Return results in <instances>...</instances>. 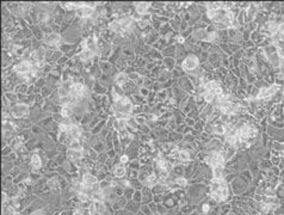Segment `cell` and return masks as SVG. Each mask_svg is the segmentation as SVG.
Listing matches in <instances>:
<instances>
[{
  "label": "cell",
  "instance_id": "obj_1",
  "mask_svg": "<svg viewBox=\"0 0 284 215\" xmlns=\"http://www.w3.org/2000/svg\"><path fill=\"white\" fill-rule=\"evenodd\" d=\"M133 110V104L130 99L126 96H120L118 99L115 100V114H126L129 115Z\"/></svg>",
  "mask_w": 284,
  "mask_h": 215
},
{
  "label": "cell",
  "instance_id": "obj_2",
  "mask_svg": "<svg viewBox=\"0 0 284 215\" xmlns=\"http://www.w3.org/2000/svg\"><path fill=\"white\" fill-rule=\"evenodd\" d=\"M257 134V129L250 124H242L240 128H238V136L241 141V144H246L250 139H252Z\"/></svg>",
  "mask_w": 284,
  "mask_h": 215
},
{
  "label": "cell",
  "instance_id": "obj_3",
  "mask_svg": "<svg viewBox=\"0 0 284 215\" xmlns=\"http://www.w3.org/2000/svg\"><path fill=\"white\" fill-rule=\"evenodd\" d=\"M14 71H16V73H17L19 77H25V75H28L29 73L36 71V66H33L30 61L24 60V61L19 62V63L14 67Z\"/></svg>",
  "mask_w": 284,
  "mask_h": 215
},
{
  "label": "cell",
  "instance_id": "obj_4",
  "mask_svg": "<svg viewBox=\"0 0 284 215\" xmlns=\"http://www.w3.org/2000/svg\"><path fill=\"white\" fill-rule=\"evenodd\" d=\"M224 161H226V158H224V154L222 153V152H214V153L209 154L205 158V163L211 165L213 167H215V166H223Z\"/></svg>",
  "mask_w": 284,
  "mask_h": 215
},
{
  "label": "cell",
  "instance_id": "obj_5",
  "mask_svg": "<svg viewBox=\"0 0 284 215\" xmlns=\"http://www.w3.org/2000/svg\"><path fill=\"white\" fill-rule=\"evenodd\" d=\"M199 66V61H198V58L196 55H189L184 62H183V69L186 71V72H193L198 68Z\"/></svg>",
  "mask_w": 284,
  "mask_h": 215
},
{
  "label": "cell",
  "instance_id": "obj_6",
  "mask_svg": "<svg viewBox=\"0 0 284 215\" xmlns=\"http://www.w3.org/2000/svg\"><path fill=\"white\" fill-rule=\"evenodd\" d=\"M76 14H78L80 18H91V17H93V14H95V6L84 4L80 8L76 10Z\"/></svg>",
  "mask_w": 284,
  "mask_h": 215
},
{
  "label": "cell",
  "instance_id": "obj_7",
  "mask_svg": "<svg viewBox=\"0 0 284 215\" xmlns=\"http://www.w3.org/2000/svg\"><path fill=\"white\" fill-rule=\"evenodd\" d=\"M279 89V86L278 85H271V86H269V87H266V89H263V90H260V92H259V94L257 96V100H260V99H267V98H271L275 93L277 92V90Z\"/></svg>",
  "mask_w": 284,
  "mask_h": 215
},
{
  "label": "cell",
  "instance_id": "obj_8",
  "mask_svg": "<svg viewBox=\"0 0 284 215\" xmlns=\"http://www.w3.org/2000/svg\"><path fill=\"white\" fill-rule=\"evenodd\" d=\"M11 114H12V117H14V119L23 117V116H25V115L29 114V106H28L27 104H17V105L12 109Z\"/></svg>",
  "mask_w": 284,
  "mask_h": 215
},
{
  "label": "cell",
  "instance_id": "obj_9",
  "mask_svg": "<svg viewBox=\"0 0 284 215\" xmlns=\"http://www.w3.org/2000/svg\"><path fill=\"white\" fill-rule=\"evenodd\" d=\"M121 27H122V30L123 31H129L134 28V24H135V21L133 19L131 16H124L122 17L121 19H118Z\"/></svg>",
  "mask_w": 284,
  "mask_h": 215
},
{
  "label": "cell",
  "instance_id": "obj_10",
  "mask_svg": "<svg viewBox=\"0 0 284 215\" xmlns=\"http://www.w3.org/2000/svg\"><path fill=\"white\" fill-rule=\"evenodd\" d=\"M83 47H84V49H87V50L97 54V52H98V49H97V38H95V36L93 37H89L83 43Z\"/></svg>",
  "mask_w": 284,
  "mask_h": 215
},
{
  "label": "cell",
  "instance_id": "obj_11",
  "mask_svg": "<svg viewBox=\"0 0 284 215\" xmlns=\"http://www.w3.org/2000/svg\"><path fill=\"white\" fill-rule=\"evenodd\" d=\"M227 196H228V189H227V186L222 188V189L217 190V191H215V192H211V197H213V200H215V201H217V202L224 201V200L227 198Z\"/></svg>",
  "mask_w": 284,
  "mask_h": 215
},
{
  "label": "cell",
  "instance_id": "obj_12",
  "mask_svg": "<svg viewBox=\"0 0 284 215\" xmlns=\"http://www.w3.org/2000/svg\"><path fill=\"white\" fill-rule=\"evenodd\" d=\"M44 41H45V43H47L48 46H56V44L60 43V41H61V36H60L59 33L51 32V33H48V35L45 36Z\"/></svg>",
  "mask_w": 284,
  "mask_h": 215
},
{
  "label": "cell",
  "instance_id": "obj_13",
  "mask_svg": "<svg viewBox=\"0 0 284 215\" xmlns=\"http://www.w3.org/2000/svg\"><path fill=\"white\" fill-rule=\"evenodd\" d=\"M81 129H80V127L79 125H76V124H73L70 128H69V130H68V135L72 138V140H78L79 139V136L81 135Z\"/></svg>",
  "mask_w": 284,
  "mask_h": 215
},
{
  "label": "cell",
  "instance_id": "obj_14",
  "mask_svg": "<svg viewBox=\"0 0 284 215\" xmlns=\"http://www.w3.org/2000/svg\"><path fill=\"white\" fill-rule=\"evenodd\" d=\"M148 8H149L148 2H136L135 4V10H136L137 14H140V16H145L147 13Z\"/></svg>",
  "mask_w": 284,
  "mask_h": 215
},
{
  "label": "cell",
  "instance_id": "obj_15",
  "mask_svg": "<svg viewBox=\"0 0 284 215\" xmlns=\"http://www.w3.org/2000/svg\"><path fill=\"white\" fill-rule=\"evenodd\" d=\"M83 182H84V184L87 185V186H90V185H95L98 184V179L95 178V176H92L91 173H86V175H84V177H83Z\"/></svg>",
  "mask_w": 284,
  "mask_h": 215
},
{
  "label": "cell",
  "instance_id": "obj_16",
  "mask_svg": "<svg viewBox=\"0 0 284 215\" xmlns=\"http://www.w3.org/2000/svg\"><path fill=\"white\" fill-rule=\"evenodd\" d=\"M67 155H68L70 159L76 160V159H81V158H83L84 152H83V150H70V148H68Z\"/></svg>",
  "mask_w": 284,
  "mask_h": 215
},
{
  "label": "cell",
  "instance_id": "obj_17",
  "mask_svg": "<svg viewBox=\"0 0 284 215\" xmlns=\"http://www.w3.org/2000/svg\"><path fill=\"white\" fill-rule=\"evenodd\" d=\"M266 29H267V31H269L271 35H276V33H278L279 24H278L277 22H275V21H271V22H269V23H267V25H266Z\"/></svg>",
  "mask_w": 284,
  "mask_h": 215
},
{
  "label": "cell",
  "instance_id": "obj_18",
  "mask_svg": "<svg viewBox=\"0 0 284 215\" xmlns=\"http://www.w3.org/2000/svg\"><path fill=\"white\" fill-rule=\"evenodd\" d=\"M126 167L122 165V164H120V165H116L115 166V170H114V175L116 176V177H118V178H122V177H124L126 176Z\"/></svg>",
  "mask_w": 284,
  "mask_h": 215
},
{
  "label": "cell",
  "instance_id": "obj_19",
  "mask_svg": "<svg viewBox=\"0 0 284 215\" xmlns=\"http://www.w3.org/2000/svg\"><path fill=\"white\" fill-rule=\"evenodd\" d=\"M213 175L216 179H223V166H215L213 167Z\"/></svg>",
  "mask_w": 284,
  "mask_h": 215
},
{
  "label": "cell",
  "instance_id": "obj_20",
  "mask_svg": "<svg viewBox=\"0 0 284 215\" xmlns=\"http://www.w3.org/2000/svg\"><path fill=\"white\" fill-rule=\"evenodd\" d=\"M95 55V53H92V52H90V50H87V49H84V50L79 54V58H80L81 60L86 61V60H90L91 58H93Z\"/></svg>",
  "mask_w": 284,
  "mask_h": 215
},
{
  "label": "cell",
  "instance_id": "obj_21",
  "mask_svg": "<svg viewBox=\"0 0 284 215\" xmlns=\"http://www.w3.org/2000/svg\"><path fill=\"white\" fill-rule=\"evenodd\" d=\"M116 84L117 85H120V86H122V85H124L126 81H128V75H126V73H120V74H117V77H116Z\"/></svg>",
  "mask_w": 284,
  "mask_h": 215
},
{
  "label": "cell",
  "instance_id": "obj_22",
  "mask_svg": "<svg viewBox=\"0 0 284 215\" xmlns=\"http://www.w3.org/2000/svg\"><path fill=\"white\" fill-rule=\"evenodd\" d=\"M158 177L155 176V175H151L149 177H147L146 178V181H145V185H147V186H154L155 184H158Z\"/></svg>",
  "mask_w": 284,
  "mask_h": 215
},
{
  "label": "cell",
  "instance_id": "obj_23",
  "mask_svg": "<svg viewBox=\"0 0 284 215\" xmlns=\"http://www.w3.org/2000/svg\"><path fill=\"white\" fill-rule=\"evenodd\" d=\"M73 114V110H72V106H68V105H63L62 109H61V116L63 119H68L70 115Z\"/></svg>",
  "mask_w": 284,
  "mask_h": 215
},
{
  "label": "cell",
  "instance_id": "obj_24",
  "mask_svg": "<svg viewBox=\"0 0 284 215\" xmlns=\"http://www.w3.org/2000/svg\"><path fill=\"white\" fill-rule=\"evenodd\" d=\"M31 165L33 169H39V167H41L42 161H41V158H39L37 154H33L31 157Z\"/></svg>",
  "mask_w": 284,
  "mask_h": 215
},
{
  "label": "cell",
  "instance_id": "obj_25",
  "mask_svg": "<svg viewBox=\"0 0 284 215\" xmlns=\"http://www.w3.org/2000/svg\"><path fill=\"white\" fill-rule=\"evenodd\" d=\"M203 98H204L205 102L213 103L215 100V98H216V94L214 92H211V91H205V92L203 93Z\"/></svg>",
  "mask_w": 284,
  "mask_h": 215
},
{
  "label": "cell",
  "instance_id": "obj_26",
  "mask_svg": "<svg viewBox=\"0 0 284 215\" xmlns=\"http://www.w3.org/2000/svg\"><path fill=\"white\" fill-rule=\"evenodd\" d=\"M109 28H110V30L115 31V32H121L122 30V27H121V24H120V22L118 21H114V22H111L110 24H109Z\"/></svg>",
  "mask_w": 284,
  "mask_h": 215
},
{
  "label": "cell",
  "instance_id": "obj_27",
  "mask_svg": "<svg viewBox=\"0 0 284 215\" xmlns=\"http://www.w3.org/2000/svg\"><path fill=\"white\" fill-rule=\"evenodd\" d=\"M178 159L180 160V161H189L190 159V153L188 152V151H179V153H178Z\"/></svg>",
  "mask_w": 284,
  "mask_h": 215
},
{
  "label": "cell",
  "instance_id": "obj_28",
  "mask_svg": "<svg viewBox=\"0 0 284 215\" xmlns=\"http://www.w3.org/2000/svg\"><path fill=\"white\" fill-rule=\"evenodd\" d=\"M213 131L217 135H223V134H226V127L223 124H217L213 128Z\"/></svg>",
  "mask_w": 284,
  "mask_h": 215
},
{
  "label": "cell",
  "instance_id": "obj_29",
  "mask_svg": "<svg viewBox=\"0 0 284 215\" xmlns=\"http://www.w3.org/2000/svg\"><path fill=\"white\" fill-rule=\"evenodd\" d=\"M174 183L177 185H179V186H182V188H184V186L188 185V179L184 178V177H178V178L174 179Z\"/></svg>",
  "mask_w": 284,
  "mask_h": 215
},
{
  "label": "cell",
  "instance_id": "obj_30",
  "mask_svg": "<svg viewBox=\"0 0 284 215\" xmlns=\"http://www.w3.org/2000/svg\"><path fill=\"white\" fill-rule=\"evenodd\" d=\"M69 148L70 150H81V144L79 142V140H72L69 144Z\"/></svg>",
  "mask_w": 284,
  "mask_h": 215
},
{
  "label": "cell",
  "instance_id": "obj_31",
  "mask_svg": "<svg viewBox=\"0 0 284 215\" xmlns=\"http://www.w3.org/2000/svg\"><path fill=\"white\" fill-rule=\"evenodd\" d=\"M216 14H217V10H213V8H210V10H208V12H207V16H208V18H209V19H211V21H214V19H215Z\"/></svg>",
  "mask_w": 284,
  "mask_h": 215
},
{
  "label": "cell",
  "instance_id": "obj_32",
  "mask_svg": "<svg viewBox=\"0 0 284 215\" xmlns=\"http://www.w3.org/2000/svg\"><path fill=\"white\" fill-rule=\"evenodd\" d=\"M216 37H217V32L213 31V32H209V33L207 35V37H205V41H208V42H213V41H214Z\"/></svg>",
  "mask_w": 284,
  "mask_h": 215
},
{
  "label": "cell",
  "instance_id": "obj_33",
  "mask_svg": "<svg viewBox=\"0 0 284 215\" xmlns=\"http://www.w3.org/2000/svg\"><path fill=\"white\" fill-rule=\"evenodd\" d=\"M95 210L98 212V213H103L104 210H105V206H104V203L103 202H95Z\"/></svg>",
  "mask_w": 284,
  "mask_h": 215
},
{
  "label": "cell",
  "instance_id": "obj_34",
  "mask_svg": "<svg viewBox=\"0 0 284 215\" xmlns=\"http://www.w3.org/2000/svg\"><path fill=\"white\" fill-rule=\"evenodd\" d=\"M38 19H39V22L44 23V22H47V21L49 19V16H48V13H44V12H42V13H39V14H38Z\"/></svg>",
  "mask_w": 284,
  "mask_h": 215
},
{
  "label": "cell",
  "instance_id": "obj_35",
  "mask_svg": "<svg viewBox=\"0 0 284 215\" xmlns=\"http://www.w3.org/2000/svg\"><path fill=\"white\" fill-rule=\"evenodd\" d=\"M79 200L81 201V202H86L87 200H89V194H86V192H79Z\"/></svg>",
  "mask_w": 284,
  "mask_h": 215
},
{
  "label": "cell",
  "instance_id": "obj_36",
  "mask_svg": "<svg viewBox=\"0 0 284 215\" xmlns=\"http://www.w3.org/2000/svg\"><path fill=\"white\" fill-rule=\"evenodd\" d=\"M48 185H49L50 188H56V186H58V181H56L55 178H51V179L48 181Z\"/></svg>",
  "mask_w": 284,
  "mask_h": 215
},
{
  "label": "cell",
  "instance_id": "obj_37",
  "mask_svg": "<svg viewBox=\"0 0 284 215\" xmlns=\"http://www.w3.org/2000/svg\"><path fill=\"white\" fill-rule=\"evenodd\" d=\"M265 195H266L267 197H275V191H273V190H270V189H267V190L265 191Z\"/></svg>",
  "mask_w": 284,
  "mask_h": 215
},
{
  "label": "cell",
  "instance_id": "obj_38",
  "mask_svg": "<svg viewBox=\"0 0 284 215\" xmlns=\"http://www.w3.org/2000/svg\"><path fill=\"white\" fill-rule=\"evenodd\" d=\"M278 33L281 36H284V23L279 24V29H278Z\"/></svg>",
  "mask_w": 284,
  "mask_h": 215
},
{
  "label": "cell",
  "instance_id": "obj_39",
  "mask_svg": "<svg viewBox=\"0 0 284 215\" xmlns=\"http://www.w3.org/2000/svg\"><path fill=\"white\" fill-rule=\"evenodd\" d=\"M202 210H203V213H204V214H207V213L210 210V207H209L208 204H204V206L202 207Z\"/></svg>",
  "mask_w": 284,
  "mask_h": 215
},
{
  "label": "cell",
  "instance_id": "obj_40",
  "mask_svg": "<svg viewBox=\"0 0 284 215\" xmlns=\"http://www.w3.org/2000/svg\"><path fill=\"white\" fill-rule=\"evenodd\" d=\"M128 160H129L128 155H122V157H121V163H122V164H124V163H128Z\"/></svg>",
  "mask_w": 284,
  "mask_h": 215
},
{
  "label": "cell",
  "instance_id": "obj_41",
  "mask_svg": "<svg viewBox=\"0 0 284 215\" xmlns=\"http://www.w3.org/2000/svg\"><path fill=\"white\" fill-rule=\"evenodd\" d=\"M177 40H178V42H179V43H184V37H182V36H178V38H177Z\"/></svg>",
  "mask_w": 284,
  "mask_h": 215
},
{
  "label": "cell",
  "instance_id": "obj_42",
  "mask_svg": "<svg viewBox=\"0 0 284 215\" xmlns=\"http://www.w3.org/2000/svg\"><path fill=\"white\" fill-rule=\"evenodd\" d=\"M5 201H6V195L2 194V202H5Z\"/></svg>",
  "mask_w": 284,
  "mask_h": 215
},
{
  "label": "cell",
  "instance_id": "obj_43",
  "mask_svg": "<svg viewBox=\"0 0 284 215\" xmlns=\"http://www.w3.org/2000/svg\"><path fill=\"white\" fill-rule=\"evenodd\" d=\"M33 215H42V212H36Z\"/></svg>",
  "mask_w": 284,
  "mask_h": 215
}]
</instances>
